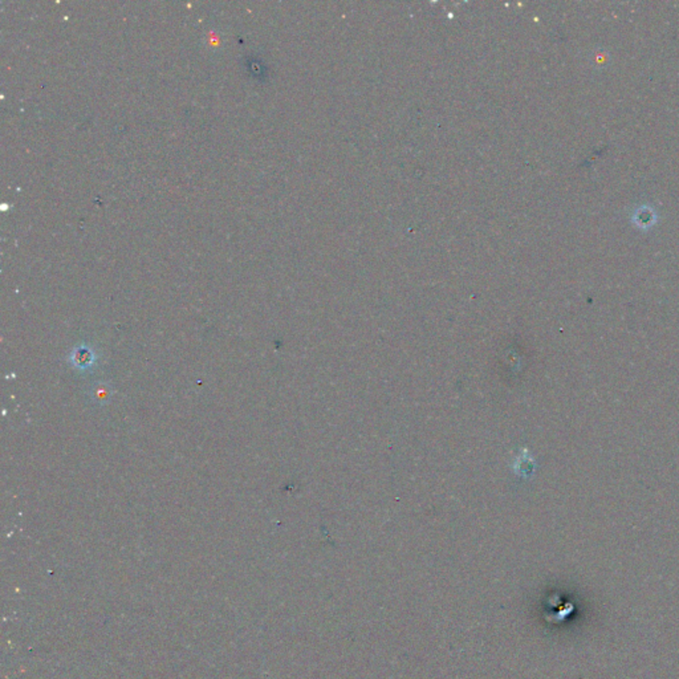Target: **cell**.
Here are the masks:
<instances>
[{"mask_svg":"<svg viewBox=\"0 0 679 679\" xmlns=\"http://www.w3.org/2000/svg\"><path fill=\"white\" fill-rule=\"evenodd\" d=\"M73 358H74L76 365H79V366L84 368V366L90 365V361H92V355H90L88 349L81 348V349H79V351L74 353V357Z\"/></svg>","mask_w":679,"mask_h":679,"instance_id":"cell-1","label":"cell"}]
</instances>
